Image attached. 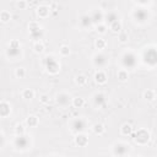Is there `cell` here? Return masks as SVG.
<instances>
[{
  "label": "cell",
  "instance_id": "2e32d148",
  "mask_svg": "<svg viewBox=\"0 0 157 157\" xmlns=\"http://www.w3.org/2000/svg\"><path fill=\"white\" fill-rule=\"evenodd\" d=\"M75 144H76L78 147H85V146H87V144H88V137H87L85 134L78 132V134H76V136H75Z\"/></svg>",
  "mask_w": 157,
  "mask_h": 157
},
{
  "label": "cell",
  "instance_id": "6da1fadb",
  "mask_svg": "<svg viewBox=\"0 0 157 157\" xmlns=\"http://www.w3.org/2000/svg\"><path fill=\"white\" fill-rule=\"evenodd\" d=\"M6 56L11 60H16L21 56V43L16 39H12L9 43V48L6 49Z\"/></svg>",
  "mask_w": 157,
  "mask_h": 157
},
{
  "label": "cell",
  "instance_id": "ffe728a7",
  "mask_svg": "<svg viewBox=\"0 0 157 157\" xmlns=\"http://www.w3.org/2000/svg\"><path fill=\"white\" fill-rule=\"evenodd\" d=\"M29 34H31V37H32L33 40L39 42V39H42V37H43V29H42V27H39L37 29L29 31Z\"/></svg>",
  "mask_w": 157,
  "mask_h": 157
},
{
  "label": "cell",
  "instance_id": "9a60e30c",
  "mask_svg": "<svg viewBox=\"0 0 157 157\" xmlns=\"http://www.w3.org/2000/svg\"><path fill=\"white\" fill-rule=\"evenodd\" d=\"M117 20H119V15H118L117 11H108L107 13H104L103 22H104L107 26H109L112 22H114V21H117Z\"/></svg>",
  "mask_w": 157,
  "mask_h": 157
},
{
  "label": "cell",
  "instance_id": "e575fe53",
  "mask_svg": "<svg viewBox=\"0 0 157 157\" xmlns=\"http://www.w3.org/2000/svg\"><path fill=\"white\" fill-rule=\"evenodd\" d=\"M94 45H96V48H97L98 50H102V49L105 48V40L102 39V38H97L96 42H94Z\"/></svg>",
  "mask_w": 157,
  "mask_h": 157
},
{
  "label": "cell",
  "instance_id": "f1b7e54d",
  "mask_svg": "<svg viewBox=\"0 0 157 157\" xmlns=\"http://www.w3.org/2000/svg\"><path fill=\"white\" fill-rule=\"evenodd\" d=\"M131 131H132V128H131V125L130 124H123L121 125V128H120V134L121 135H124V136H126V135H130L131 134Z\"/></svg>",
  "mask_w": 157,
  "mask_h": 157
},
{
  "label": "cell",
  "instance_id": "74e56055",
  "mask_svg": "<svg viewBox=\"0 0 157 157\" xmlns=\"http://www.w3.org/2000/svg\"><path fill=\"white\" fill-rule=\"evenodd\" d=\"M39 102H40V103H43V104H48V103L50 102V98H49V96H48V94L43 93V94H40V96H39Z\"/></svg>",
  "mask_w": 157,
  "mask_h": 157
},
{
  "label": "cell",
  "instance_id": "7a4b0ae2",
  "mask_svg": "<svg viewBox=\"0 0 157 157\" xmlns=\"http://www.w3.org/2000/svg\"><path fill=\"white\" fill-rule=\"evenodd\" d=\"M131 16H132V18H134L135 22H137V23H145L146 21H148V18H150L151 15L147 11V9H145V7H136V9L132 10Z\"/></svg>",
  "mask_w": 157,
  "mask_h": 157
},
{
  "label": "cell",
  "instance_id": "83f0119b",
  "mask_svg": "<svg viewBox=\"0 0 157 157\" xmlns=\"http://www.w3.org/2000/svg\"><path fill=\"white\" fill-rule=\"evenodd\" d=\"M21 94H22V98H25V99H32V98H34V91L32 88H25Z\"/></svg>",
  "mask_w": 157,
  "mask_h": 157
},
{
  "label": "cell",
  "instance_id": "8992f818",
  "mask_svg": "<svg viewBox=\"0 0 157 157\" xmlns=\"http://www.w3.org/2000/svg\"><path fill=\"white\" fill-rule=\"evenodd\" d=\"M87 128V121L83 119V118H75L71 120L70 123V130L75 134H78V132H83Z\"/></svg>",
  "mask_w": 157,
  "mask_h": 157
},
{
  "label": "cell",
  "instance_id": "4dcf8cb0",
  "mask_svg": "<svg viewBox=\"0 0 157 157\" xmlns=\"http://www.w3.org/2000/svg\"><path fill=\"white\" fill-rule=\"evenodd\" d=\"M107 29H108V26H107L104 22L96 25V31H97V33H99V34H104V33L107 32Z\"/></svg>",
  "mask_w": 157,
  "mask_h": 157
},
{
  "label": "cell",
  "instance_id": "8fae6325",
  "mask_svg": "<svg viewBox=\"0 0 157 157\" xmlns=\"http://www.w3.org/2000/svg\"><path fill=\"white\" fill-rule=\"evenodd\" d=\"M147 49V48H146ZM144 61L148 65V66H151V67H153L155 65H156V52H155V49L153 48H150V49H147L146 52H145V54H144Z\"/></svg>",
  "mask_w": 157,
  "mask_h": 157
},
{
  "label": "cell",
  "instance_id": "cb8c5ba5",
  "mask_svg": "<svg viewBox=\"0 0 157 157\" xmlns=\"http://www.w3.org/2000/svg\"><path fill=\"white\" fill-rule=\"evenodd\" d=\"M117 77H118V80L121 81V82L126 81L128 77H129V72H128V70H126V69H120V70H118V72H117Z\"/></svg>",
  "mask_w": 157,
  "mask_h": 157
},
{
  "label": "cell",
  "instance_id": "d6986e66",
  "mask_svg": "<svg viewBox=\"0 0 157 157\" xmlns=\"http://www.w3.org/2000/svg\"><path fill=\"white\" fill-rule=\"evenodd\" d=\"M49 13H50V7H49V6L42 5V6H39V7L37 9V15H38V17H40V18H47V17L49 16Z\"/></svg>",
  "mask_w": 157,
  "mask_h": 157
},
{
  "label": "cell",
  "instance_id": "603a6c76",
  "mask_svg": "<svg viewBox=\"0 0 157 157\" xmlns=\"http://www.w3.org/2000/svg\"><path fill=\"white\" fill-rule=\"evenodd\" d=\"M92 131H93L96 135H103L104 131H105V128H104L103 124L96 123V124H93V126H92Z\"/></svg>",
  "mask_w": 157,
  "mask_h": 157
},
{
  "label": "cell",
  "instance_id": "4fadbf2b",
  "mask_svg": "<svg viewBox=\"0 0 157 157\" xmlns=\"http://www.w3.org/2000/svg\"><path fill=\"white\" fill-rule=\"evenodd\" d=\"M92 102H93L94 107L101 108V107H104V105H105V103H107V98H105L104 93H102V92H97V93L93 94V97H92Z\"/></svg>",
  "mask_w": 157,
  "mask_h": 157
},
{
  "label": "cell",
  "instance_id": "9c48e42d",
  "mask_svg": "<svg viewBox=\"0 0 157 157\" xmlns=\"http://www.w3.org/2000/svg\"><path fill=\"white\" fill-rule=\"evenodd\" d=\"M135 142L137 145H146L148 141H150V132L145 129H139L136 132H135V137H134Z\"/></svg>",
  "mask_w": 157,
  "mask_h": 157
},
{
  "label": "cell",
  "instance_id": "d590c367",
  "mask_svg": "<svg viewBox=\"0 0 157 157\" xmlns=\"http://www.w3.org/2000/svg\"><path fill=\"white\" fill-rule=\"evenodd\" d=\"M25 132H26L25 125L23 124H16V126H15V134L16 135H23Z\"/></svg>",
  "mask_w": 157,
  "mask_h": 157
},
{
  "label": "cell",
  "instance_id": "836d02e7",
  "mask_svg": "<svg viewBox=\"0 0 157 157\" xmlns=\"http://www.w3.org/2000/svg\"><path fill=\"white\" fill-rule=\"evenodd\" d=\"M118 39H119L120 43H126L129 40V34L126 32H124V31H120L118 33Z\"/></svg>",
  "mask_w": 157,
  "mask_h": 157
},
{
  "label": "cell",
  "instance_id": "3957f363",
  "mask_svg": "<svg viewBox=\"0 0 157 157\" xmlns=\"http://www.w3.org/2000/svg\"><path fill=\"white\" fill-rule=\"evenodd\" d=\"M137 63V58L135 55V53L128 50L124 52L121 55V65L124 66V69H132Z\"/></svg>",
  "mask_w": 157,
  "mask_h": 157
},
{
  "label": "cell",
  "instance_id": "60d3db41",
  "mask_svg": "<svg viewBox=\"0 0 157 157\" xmlns=\"http://www.w3.org/2000/svg\"><path fill=\"white\" fill-rule=\"evenodd\" d=\"M5 145V136L2 134H0V148Z\"/></svg>",
  "mask_w": 157,
  "mask_h": 157
},
{
  "label": "cell",
  "instance_id": "ba28073f",
  "mask_svg": "<svg viewBox=\"0 0 157 157\" xmlns=\"http://www.w3.org/2000/svg\"><path fill=\"white\" fill-rule=\"evenodd\" d=\"M108 63H109V59H108V56H107L105 54H103V53H96V54L92 56V64H93L96 67H98V69L105 67V66L108 65Z\"/></svg>",
  "mask_w": 157,
  "mask_h": 157
},
{
  "label": "cell",
  "instance_id": "52a82bcc",
  "mask_svg": "<svg viewBox=\"0 0 157 157\" xmlns=\"http://www.w3.org/2000/svg\"><path fill=\"white\" fill-rule=\"evenodd\" d=\"M130 152V145L125 142H115L112 146V155L114 156H126Z\"/></svg>",
  "mask_w": 157,
  "mask_h": 157
},
{
  "label": "cell",
  "instance_id": "f546056e",
  "mask_svg": "<svg viewBox=\"0 0 157 157\" xmlns=\"http://www.w3.org/2000/svg\"><path fill=\"white\" fill-rule=\"evenodd\" d=\"M10 20H11V13H10L9 11L4 10V11L0 12V21H1V22L6 23V22H9Z\"/></svg>",
  "mask_w": 157,
  "mask_h": 157
},
{
  "label": "cell",
  "instance_id": "e0dca14e",
  "mask_svg": "<svg viewBox=\"0 0 157 157\" xmlns=\"http://www.w3.org/2000/svg\"><path fill=\"white\" fill-rule=\"evenodd\" d=\"M92 20H91V17H90V15L88 13H83V15H81V17H80V26L82 27V28H91L92 27Z\"/></svg>",
  "mask_w": 157,
  "mask_h": 157
},
{
  "label": "cell",
  "instance_id": "484cf974",
  "mask_svg": "<svg viewBox=\"0 0 157 157\" xmlns=\"http://www.w3.org/2000/svg\"><path fill=\"white\" fill-rule=\"evenodd\" d=\"M71 104L75 108H82L85 105V99L82 97H74L71 98Z\"/></svg>",
  "mask_w": 157,
  "mask_h": 157
},
{
  "label": "cell",
  "instance_id": "d4e9b609",
  "mask_svg": "<svg viewBox=\"0 0 157 157\" xmlns=\"http://www.w3.org/2000/svg\"><path fill=\"white\" fill-rule=\"evenodd\" d=\"M144 98H145L147 102L155 101V98H156V91H155V90H146V91L144 92Z\"/></svg>",
  "mask_w": 157,
  "mask_h": 157
},
{
  "label": "cell",
  "instance_id": "277c9868",
  "mask_svg": "<svg viewBox=\"0 0 157 157\" xmlns=\"http://www.w3.org/2000/svg\"><path fill=\"white\" fill-rule=\"evenodd\" d=\"M44 66L49 74H58L60 70V64L53 55H47L44 58Z\"/></svg>",
  "mask_w": 157,
  "mask_h": 157
},
{
  "label": "cell",
  "instance_id": "4316f807",
  "mask_svg": "<svg viewBox=\"0 0 157 157\" xmlns=\"http://www.w3.org/2000/svg\"><path fill=\"white\" fill-rule=\"evenodd\" d=\"M75 82L78 85V86H85L87 83V76L83 75V74H78L76 77H75Z\"/></svg>",
  "mask_w": 157,
  "mask_h": 157
},
{
  "label": "cell",
  "instance_id": "ab89813d",
  "mask_svg": "<svg viewBox=\"0 0 157 157\" xmlns=\"http://www.w3.org/2000/svg\"><path fill=\"white\" fill-rule=\"evenodd\" d=\"M136 2H139L140 5H147L151 2V0H136Z\"/></svg>",
  "mask_w": 157,
  "mask_h": 157
},
{
  "label": "cell",
  "instance_id": "5b68a950",
  "mask_svg": "<svg viewBox=\"0 0 157 157\" xmlns=\"http://www.w3.org/2000/svg\"><path fill=\"white\" fill-rule=\"evenodd\" d=\"M13 146L18 151H25L31 146V140L25 134L23 135H16V137L13 140Z\"/></svg>",
  "mask_w": 157,
  "mask_h": 157
},
{
  "label": "cell",
  "instance_id": "1f68e13d",
  "mask_svg": "<svg viewBox=\"0 0 157 157\" xmlns=\"http://www.w3.org/2000/svg\"><path fill=\"white\" fill-rule=\"evenodd\" d=\"M33 50H34V53H37V54H42V53L44 52V45H43V43H40V42H34V44H33Z\"/></svg>",
  "mask_w": 157,
  "mask_h": 157
},
{
  "label": "cell",
  "instance_id": "d6a6232c",
  "mask_svg": "<svg viewBox=\"0 0 157 157\" xmlns=\"http://www.w3.org/2000/svg\"><path fill=\"white\" fill-rule=\"evenodd\" d=\"M15 76H16L17 78H23V77L26 76V69L22 67V66L16 67V70H15Z\"/></svg>",
  "mask_w": 157,
  "mask_h": 157
},
{
  "label": "cell",
  "instance_id": "7c38bea8",
  "mask_svg": "<svg viewBox=\"0 0 157 157\" xmlns=\"http://www.w3.org/2000/svg\"><path fill=\"white\" fill-rule=\"evenodd\" d=\"M90 17H91L93 25H98V23H102V22H103L104 13H103L102 10H99V9H93V10H91V12H90Z\"/></svg>",
  "mask_w": 157,
  "mask_h": 157
},
{
  "label": "cell",
  "instance_id": "8d00e7d4",
  "mask_svg": "<svg viewBox=\"0 0 157 157\" xmlns=\"http://www.w3.org/2000/svg\"><path fill=\"white\" fill-rule=\"evenodd\" d=\"M59 53L61 56H69L70 55V48L67 45H61L59 49Z\"/></svg>",
  "mask_w": 157,
  "mask_h": 157
},
{
  "label": "cell",
  "instance_id": "5bb4252c",
  "mask_svg": "<svg viewBox=\"0 0 157 157\" xmlns=\"http://www.w3.org/2000/svg\"><path fill=\"white\" fill-rule=\"evenodd\" d=\"M93 77H94L96 83H98V85H104V83L107 82V80H108V76H107L105 71L102 70V69H98V70L96 71V74H94Z\"/></svg>",
  "mask_w": 157,
  "mask_h": 157
},
{
  "label": "cell",
  "instance_id": "ac0fdd59",
  "mask_svg": "<svg viewBox=\"0 0 157 157\" xmlns=\"http://www.w3.org/2000/svg\"><path fill=\"white\" fill-rule=\"evenodd\" d=\"M11 113V107L6 102H0V118H6Z\"/></svg>",
  "mask_w": 157,
  "mask_h": 157
},
{
  "label": "cell",
  "instance_id": "f35d334b",
  "mask_svg": "<svg viewBox=\"0 0 157 157\" xmlns=\"http://www.w3.org/2000/svg\"><path fill=\"white\" fill-rule=\"evenodd\" d=\"M16 6H17L20 10H25V9L27 7V1H26V0H18L17 4H16Z\"/></svg>",
  "mask_w": 157,
  "mask_h": 157
},
{
  "label": "cell",
  "instance_id": "30bf717a",
  "mask_svg": "<svg viewBox=\"0 0 157 157\" xmlns=\"http://www.w3.org/2000/svg\"><path fill=\"white\" fill-rule=\"evenodd\" d=\"M55 103L59 107L65 108V107L70 105V103H71V96L69 93H66V92H60V93H58L55 96Z\"/></svg>",
  "mask_w": 157,
  "mask_h": 157
},
{
  "label": "cell",
  "instance_id": "7402d4cb",
  "mask_svg": "<svg viewBox=\"0 0 157 157\" xmlns=\"http://www.w3.org/2000/svg\"><path fill=\"white\" fill-rule=\"evenodd\" d=\"M26 124L28 128H36L38 124H39V120L36 115H29L27 119H26Z\"/></svg>",
  "mask_w": 157,
  "mask_h": 157
},
{
  "label": "cell",
  "instance_id": "44dd1931",
  "mask_svg": "<svg viewBox=\"0 0 157 157\" xmlns=\"http://www.w3.org/2000/svg\"><path fill=\"white\" fill-rule=\"evenodd\" d=\"M108 27H109V29H110L112 32H114V33H119V32L123 29V26H121L120 20H117V21L112 22V23H110Z\"/></svg>",
  "mask_w": 157,
  "mask_h": 157
}]
</instances>
